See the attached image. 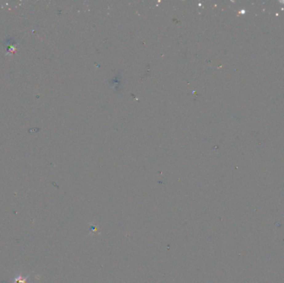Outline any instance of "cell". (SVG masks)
<instances>
[{
    "label": "cell",
    "instance_id": "1",
    "mask_svg": "<svg viewBox=\"0 0 284 283\" xmlns=\"http://www.w3.org/2000/svg\"><path fill=\"white\" fill-rule=\"evenodd\" d=\"M29 277H30V276H28L27 277L22 278V276L19 274V275L18 276V277L14 279V283H30L27 281V279H28Z\"/></svg>",
    "mask_w": 284,
    "mask_h": 283
}]
</instances>
